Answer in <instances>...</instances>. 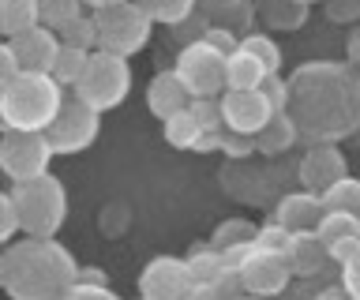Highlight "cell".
<instances>
[{
    "label": "cell",
    "instance_id": "17",
    "mask_svg": "<svg viewBox=\"0 0 360 300\" xmlns=\"http://www.w3.org/2000/svg\"><path fill=\"white\" fill-rule=\"evenodd\" d=\"M330 263H334L330 248H326V240L319 237V229H308V233H297V237H292L289 266L297 278H319Z\"/></svg>",
    "mask_w": 360,
    "mask_h": 300
},
{
    "label": "cell",
    "instance_id": "11",
    "mask_svg": "<svg viewBox=\"0 0 360 300\" xmlns=\"http://www.w3.org/2000/svg\"><path fill=\"white\" fill-rule=\"evenodd\" d=\"M191 285L195 278L188 270V259H176V255H158L139 274V296L146 300H184Z\"/></svg>",
    "mask_w": 360,
    "mask_h": 300
},
{
    "label": "cell",
    "instance_id": "37",
    "mask_svg": "<svg viewBox=\"0 0 360 300\" xmlns=\"http://www.w3.org/2000/svg\"><path fill=\"white\" fill-rule=\"evenodd\" d=\"M202 131H225V113H221V98H195L191 102Z\"/></svg>",
    "mask_w": 360,
    "mask_h": 300
},
{
    "label": "cell",
    "instance_id": "35",
    "mask_svg": "<svg viewBox=\"0 0 360 300\" xmlns=\"http://www.w3.org/2000/svg\"><path fill=\"white\" fill-rule=\"evenodd\" d=\"M240 46L248 53H255V57L266 64V72H278L281 68V49L274 46V38H270V34H244Z\"/></svg>",
    "mask_w": 360,
    "mask_h": 300
},
{
    "label": "cell",
    "instance_id": "9",
    "mask_svg": "<svg viewBox=\"0 0 360 300\" xmlns=\"http://www.w3.org/2000/svg\"><path fill=\"white\" fill-rule=\"evenodd\" d=\"M98 131H101V113L94 105H86L83 98L68 94L64 109L56 113L53 124L45 128V136H49L56 154H79L98 139Z\"/></svg>",
    "mask_w": 360,
    "mask_h": 300
},
{
    "label": "cell",
    "instance_id": "7",
    "mask_svg": "<svg viewBox=\"0 0 360 300\" xmlns=\"http://www.w3.org/2000/svg\"><path fill=\"white\" fill-rule=\"evenodd\" d=\"M225 53H218L207 38L188 41L184 49L176 53V75L188 83L191 98H221L229 91V75H225Z\"/></svg>",
    "mask_w": 360,
    "mask_h": 300
},
{
    "label": "cell",
    "instance_id": "52",
    "mask_svg": "<svg viewBox=\"0 0 360 300\" xmlns=\"http://www.w3.org/2000/svg\"><path fill=\"white\" fill-rule=\"evenodd\" d=\"M139 300H146V296H139Z\"/></svg>",
    "mask_w": 360,
    "mask_h": 300
},
{
    "label": "cell",
    "instance_id": "43",
    "mask_svg": "<svg viewBox=\"0 0 360 300\" xmlns=\"http://www.w3.org/2000/svg\"><path fill=\"white\" fill-rule=\"evenodd\" d=\"M342 285L349 289L353 300H360V244H356V252L342 263Z\"/></svg>",
    "mask_w": 360,
    "mask_h": 300
},
{
    "label": "cell",
    "instance_id": "19",
    "mask_svg": "<svg viewBox=\"0 0 360 300\" xmlns=\"http://www.w3.org/2000/svg\"><path fill=\"white\" fill-rule=\"evenodd\" d=\"M225 75H229V86L233 91H248V86H263L266 79V64L255 57V53H248L244 46L229 53V60H225Z\"/></svg>",
    "mask_w": 360,
    "mask_h": 300
},
{
    "label": "cell",
    "instance_id": "34",
    "mask_svg": "<svg viewBox=\"0 0 360 300\" xmlns=\"http://www.w3.org/2000/svg\"><path fill=\"white\" fill-rule=\"evenodd\" d=\"M292 237H297V233L285 229L278 218H270L266 226H259V240H255V244H259V248H266V252H281V255H289Z\"/></svg>",
    "mask_w": 360,
    "mask_h": 300
},
{
    "label": "cell",
    "instance_id": "44",
    "mask_svg": "<svg viewBox=\"0 0 360 300\" xmlns=\"http://www.w3.org/2000/svg\"><path fill=\"white\" fill-rule=\"evenodd\" d=\"M22 72V64L19 57L8 49V41H4V49H0V83H8V79H15V75Z\"/></svg>",
    "mask_w": 360,
    "mask_h": 300
},
{
    "label": "cell",
    "instance_id": "41",
    "mask_svg": "<svg viewBox=\"0 0 360 300\" xmlns=\"http://www.w3.org/2000/svg\"><path fill=\"white\" fill-rule=\"evenodd\" d=\"M263 94L270 98V105H274L278 113H285V109H289V79H281L278 72H270L263 79Z\"/></svg>",
    "mask_w": 360,
    "mask_h": 300
},
{
    "label": "cell",
    "instance_id": "21",
    "mask_svg": "<svg viewBox=\"0 0 360 300\" xmlns=\"http://www.w3.org/2000/svg\"><path fill=\"white\" fill-rule=\"evenodd\" d=\"M259 154H270V158H274V154H285L292 143L300 139V128L292 124V117L289 113H274L270 117V124L259 131Z\"/></svg>",
    "mask_w": 360,
    "mask_h": 300
},
{
    "label": "cell",
    "instance_id": "39",
    "mask_svg": "<svg viewBox=\"0 0 360 300\" xmlns=\"http://www.w3.org/2000/svg\"><path fill=\"white\" fill-rule=\"evenodd\" d=\"M323 12L330 23H356L360 19V0H323Z\"/></svg>",
    "mask_w": 360,
    "mask_h": 300
},
{
    "label": "cell",
    "instance_id": "18",
    "mask_svg": "<svg viewBox=\"0 0 360 300\" xmlns=\"http://www.w3.org/2000/svg\"><path fill=\"white\" fill-rule=\"evenodd\" d=\"M255 15L270 34H281V30H300L308 23V4L304 0H255Z\"/></svg>",
    "mask_w": 360,
    "mask_h": 300
},
{
    "label": "cell",
    "instance_id": "46",
    "mask_svg": "<svg viewBox=\"0 0 360 300\" xmlns=\"http://www.w3.org/2000/svg\"><path fill=\"white\" fill-rule=\"evenodd\" d=\"M311 300H353V296H349L345 285H326V289H319Z\"/></svg>",
    "mask_w": 360,
    "mask_h": 300
},
{
    "label": "cell",
    "instance_id": "25",
    "mask_svg": "<svg viewBox=\"0 0 360 300\" xmlns=\"http://www.w3.org/2000/svg\"><path fill=\"white\" fill-rule=\"evenodd\" d=\"M188 270L195 282H214V278H221L229 266H225V255L214 248V244H195V248L188 252Z\"/></svg>",
    "mask_w": 360,
    "mask_h": 300
},
{
    "label": "cell",
    "instance_id": "8",
    "mask_svg": "<svg viewBox=\"0 0 360 300\" xmlns=\"http://www.w3.org/2000/svg\"><path fill=\"white\" fill-rule=\"evenodd\" d=\"M53 143L45 131H22V128H4L0 139V169L8 181H30V176L49 173L53 162Z\"/></svg>",
    "mask_w": 360,
    "mask_h": 300
},
{
    "label": "cell",
    "instance_id": "26",
    "mask_svg": "<svg viewBox=\"0 0 360 300\" xmlns=\"http://www.w3.org/2000/svg\"><path fill=\"white\" fill-rule=\"evenodd\" d=\"M139 4L150 12L154 23H162V27H180L199 12V0H139Z\"/></svg>",
    "mask_w": 360,
    "mask_h": 300
},
{
    "label": "cell",
    "instance_id": "3",
    "mask_svg": "<svg viewBox=\"0 0 360 300\" xmlns=\"http://www.w3.org/2000/svg\"><path fill=\"white\" fill-rule=\"evenodd\" d=\"M64 86L49 72H19L0 91V120L4 128L45 131L64 109Z\"/></svg>",
    "mask_w": 360,
    "mask_h": 300
},
{
    "label": "cell",
    "instance_id": "20",
    "mask_svg": "<svg viewBox=\"0 0 360 300\" xmlns=\"http://www.w3.org/2000/svg\"><path fill=\"white\" fill-rule=\"evenodd\" d=\"M162 128H165V143H169V147H176V150H195V143L207 136L191 105L180 109V113H173L169 120H162Z\"/></svg>",
    "mask_w": 360,
    "mask_h": 300
},
{
    "label": "cell",
    "instance_id": "30",
    "mask_svg": "<svg viewBox=\"0 0 360 300\" xmlns=\"http://www.w3.org/2000/svg\"><path fill=\"white\" fill-rule=\"evenodd\" d=\"M326 210H349V214L360 218V181L356 176H342L338 184H330L323 192Z\"/></svg>",
    "mask_w": 360,
    "mask_h": 300
},
{
    "label": "cell",
    "instance_id": "12",
    "mask_svg": "<svg viewBox=\"0 0 360 300\" xmlns=\"http://www.w3.org/2000/svg\"><path fill=\"white\" fill-rule=\"evenodd\" d=\"M221 113H225V128L233 131H248V136H259L270 117L278 113L274 105H270V98L263 94V86H248V91H225L221 94Z\"/></svg>",
    "mask_w": 360,
    "mask_h": 300
},
{
    "label": "cell",
    "instance_id": "16",
    "mask_svg": "<svg viewBox=\"0 0 360 300\" xmlns=\"http://www.w3.org/2000/svg\"><path fill=\"white\" fill-rule=\"evenodd\" d=\"M195 98H191L188 83L176 75V68L169 72H158L150 83H146V109L158 117V120H169L173 113H180V109H188Z\"/></svg>",
    "mask_w": 360,
    "mask_h": 300
},
{
    "label": "cell",
    "instance_id": "51",
    "mask_svg": "<svg viewBox=\"0 0 360 300\" xmlns=\"http://www.w3.org/2000/svg\"><path fill=\"white\" fill-rule=\"evenodd\" d=\"M304 4H323V0H304Z\"/></svg>",
    "mask_w": 360,
    "mask_h": 300
},
{
    "label": "cell",
    "instance_id": "49",
    "mask_svg": "<svg viewBox=\"0 0 360 300\" xmlns=\"http://www.w3.org/2000/svg\"><path fill=\"white\" fill-rule=\"evenodd\" d=\"M90 8H105V4H120V0H86Z\"/></svg>",
    "mask_w": 360,
    "mask_h": 300
},
{
    "label": "cell",
    "instance_id": "6",
    "mask_svg": "<svg viewBox=\"0 0 360 300\" xmlns=\"http://www.w3.org/2000/svg\"><path fill=\"white\" fill-rule=\"evenodd\" d=\"M94 23H98L101 49H112L120 57L139 53L150 41V30H154V19L139 0H120V4L94 8Z\"/></svg>",
    "mask_w": 360,
    "mask_h": 300
},
{
    "label": "cell",
    "instance_id": "22",
    "mask_svg": "<svg viewBox=\"0 0 360 300\" xmlns=\"http://www.w3.org/2000/svg\"><path fill=\"white\" fill-rule=\"evenodd\" d=\"M41 23V8L38 0H0V27L4 38H15L22 30H34Z\"/></svg>",
    "mask_w": 360,
    "mask_h": 300
},
{
    "label": "cell",
    "instance_id": "48",
    "mask_svg": "<svg viewBox=\"0 0 360 300\" xmlns=\"http://www.w3.org/2000/svg\"><path fill=\"white\" fill-rule=\"evenodd\" d=\"M229 4H236V0H199V8H202V12H218V8H229Z\"/></svg>",
    "mask_w": 360,
    "mask_h": 300
},
{
    "label": "cell",
    "instance_id": "31",
    "mask_svg": "<svg viewBox=\"0 0 360 300\" xmlns=\"http://www.w3.org/2000/svg\"><path fill=\"white\" fill-rule=\"evenodd\" d=\"M210 23H218V27H229V30H236V34H248V27L255 23V4L252 0H236V4H229V8H218V12H210L207 15Z\"/></svg>",
    "mask_w": 360,
    "mask_h": 300
},
{
    "label": "cell",
    "instance_id": "27",
    "mask_svg": "<svg viewBox=\"0 0 360 300\" xmlns=\"http://www.w3.org/2000/svg\"><path fill=\"white\" fill-rule=\"evenodd\" d=\"M255 240H259V226L248 221V218H225L210 237V244L218 252H229V248H236V244H255Z\"/></svg>",
    "mask_w": 360,
    "mask_h": 300
},
{
    "label": "cell",
    "instance_id": "28",
    "mask_svg": "<svg viewBox=\"0 0 360 300\" xmlns=\"http://www.w3.org/2000/svg\"><path fill=\"white\" fill-rule=\"evenodd\" d=\"M86 60H90V53L86 49H79V46H64L60 41V53H56V60H53V79L60 83V86H75L79 83V75H83L86 68Z\"/></svg>",
    "mask_w": 360,
    "mask_h": 300
},
{
    "label": "cell",
    "instance_id": "15",
    "mask_svg": "<svg viewBox=\"0 0 360 300\" xmlns=\"http://www.w3.org/2000/svg\"><path fill=\"white\" fill-rule=\"evenodd\" d=\"M323 214H326L323 195H319V192H308V188H300V192L281 195V199H278V207H274V218H278L285 229H292V233L319 229Z\"/></svg>",
    "mask_w": 360,
    "mask_h": 300
},
{
    "label": "cell",
    "instance_id": "45",
    "mask_svg": "<svg viewBox=\"0 0 360 300\" xmlns=\"http://www.w3.org/2000/svg\"><path fill=\"white\" fill-rule=\"evenodd\" d=\"M345 60L360 72V27H353V34L345 38Z\"/></svg>",
    "mask_w": 360,
    "mask_h": 300
},
{
    "label": "cell",
    "instance_id": "50",
    "mask_svg": "<svg viewBox=\"0 0 360 300\" xmlns=\"http://www.w3.org/2000/svg\"><path fill=\"white\" fill-rule=\"evenodd\" d=\"M236 300H266V296H252V293H240Z\"/></svg>",
    "mask_w": 360,
    "mask_h": 300
},
{
    "label": "cell",
    "instance_id": "33",
    "mask_svg": "<svg viewBox=\"0 0 360 300\" xmlns=\"http://www.w3.org/2000/svg\"><path fill=\"white\" fill-rule=\"evenodd\" d=\"M38 8H41V23H45V27L64 30L72 19L83 15L86 0H38Z\"/></svg>",
    "mask_w": 360,
    "mask_h": 300
},
{
    "label": "cell",
    "instance_id": "42",
    "mask_svg": "<svg viewBox=\"0 0 360 300\" xmlns=\"http://www.w3.org/2000/svg\"><path fill=\"white\" fill-rule=\"evenodd\" d=\"M64 300H120L109 285H98V282H75L72 289L64 293Z\"/></svg>",
    "mask_w": 360,
    "mask_h": 300
},
{
    "label": "cell",
    "instance_id": "14",
    "mask_svg": "<svg viewBox=\"0 0 360 300\" xmlns=\"http://www.w3.org/2000/svg\"><path fill=\"white\" fill-rule=\"evenodd\" d=\"M8 49L19 57L22 72H53V60L60 53V34L53 27L38 23L34 30H22V34L8 38Z\"/></svg>",
    "mask_w": 360,
    "mask_h": 300
},
{
    "label": "cell",
    "instance_id": "29",
    "mask_svg": "<svg viewBox=\"0 0 360 300\" xmlns=\"http://www.w3.org/2000/svg\"><path fill=\"white\" fill-rule=\"evenodd\" d=\"M244 293L240 278H236V270H225L221 278H214V282H195L188 289L184 300H236Z\"/></svg>",
    "mask_w": 360,
    "mask_h": 300
},
{
    "label": "cell",
    "instance_id": "24",
    "mask_svg": "<svg viewBox=\"0 0 360 300\" xmlns=\"http://www.w3.org/2000/svg\"><path fill=\"white\" fill-rule=\"evenodd\" d=\"M319 237L326 240V248L342 240H360V218L349 214V210H326L319 221Z\"/></svg>",
    "mask_w": 360,
    "mask_h": 300
},
{
    "label": "cell",
    "instance_id": "36",
    "mask_svg": "<svg viewBox=\"0 0 360 300\" xmlns=\"http://www.w3.org/2000/svg\"><path fill=\"white\" fill-rule=\"evenodd\" d=\"M221 154L225 158H252V154H259V139L255 136H248V131H233V128H225L221 131Z\"/></svg>",
    "mask_w": 360,
    "mask_h": 300
},
{
    "label": "cell",
    "instance_id": "38",
    "mask_svg": "<svg viewBox=\"0 0 360 300\" xmlns=\"http://www.w3.org/2000/svg\"><path fill=\"white\" fill-rule=\"evenodd\" d=\"M22 233V221H19V207H15V199L8 195H0V240L11 244Z\"/></svg>",
    "mask_w": 360,
    "mask_h": 300
},
{
    "label": "cell",
    "instance_id": "1",
    "mask_svg": "<svg viewBox=\"0 0 360 300\" xmlns=\"http://www.w3.org/2000/svg\"><path fill=\"white\" fill-rule=\"evenodd\" d=\"M292 124L308 143H342L360 131V72L353 64L311 60L289 75Z\"/></svg>",
    "mask_w": 360,
    "mask_h": 300
},
{
    "label": "cell",
    "instance_id": "40",
    "mask_svg": "<svg viewBox=\"0 0 360 300\" xmlns=\"http://www.w3.org/2000/svg\"><path fill=\"white\" fill-rule=\"evenodd\" d=\"M202 38H207L210 46L218 49V53H225V57L240 49V34H236V30H229V27H218V23H210V27H207V34H202Z\"/></svg>",
    "mask_w": 360,
    "mask_h": 300
},
{
    "label": "cell",
    "instance_id": "5",
    "mask_svg": "<svg viewBox=\"0 0 360 300\" xmlns=\"http://www.w3.org/2000/svg\"><path fill=\"white\" fill-rule=\"evenodd\" d=\"M128 91H131V64H128V57H120V53H112V49L90 53L83 75H79V83L72 86V94L83 98L86 105H94L98 113L117 109L124 98H128Z\"/></svg>",
    "mask_w": 360,
    "mask_h": 300
},
{
    "label": "cell",
    "instance_id": "2",
    "mask_svg": "<svg viewBox=\"0 0 360 300\" xmlns=\"http://www.w3.org/2000/svg\"><path fill=\"white\" fill-rule=\"evenodd\" d=\"M79 282V263L56 237H19L4 248L0 285L8 300H64Z\"/></svg>",
    "mask_w": 360,
    "mask_h": 300
},
{
    "label": "cell",
    "instance_id": "13",
    "mask_svg": "<svg viewBox=\"0 0 360 300\" xmlns=\"http://www.w3.org/2000/svg\"><path fill=\"white\" fill-rule=\"evenodd\" d=\"M297 176H300V184L308 188V192L323 195L330 184H338L342 176H349L345 154L338 150V143H311V147L304 150L300 165H297Z\"/></svg>",
    "mask_w": 360,
    "mask_h": 300
},
{
    "label": "cell",
    "instance_id": "23",
    "mask_svg": "<svg viewBox=\"0 0 360 300\" xmlns=\"http://www.w3.org/2000/svg\"><path fill=\"white\" fill-rule=\"evenodd\" d=\"M221 181H225V192L233 199H244V203H259V199L266 195V184H263V173H252L248 169V158H244V173L236 176L233 162L221 169Z\"/></svg>",
    "mask_w": 360,
    "mask_h": 300
},
{
    "label": "cell",
    "instance_id": "4",
    "mask_svg": "<svg viewBox=\"0 0 360 300\" xmlns=\"http://www.w3.org/2000/svg\"><path fill=\"white\" fill-rule=\"evenodd\" d=\"M11 199L19 207L22 237H56L68 221V192L53 173L11 181Z\"/></svg>",
    "mask_w": 360,
    "mask_h": 300
},
{
    "label": "cell",
    "instance_id": "47",
    "mask_svg": "<svg viewBox=\"0 0 360 300\" xmlns=\"http://www.w3.org/2000/svg\"><path fill=\"white\" fill-rule=\"evenodd\" d=\"M79 282H98V285H105V270H98V266H86V270H79Z\"/></svg>",
    "mask_w": 360,
    "mask_h": 300
},
{
    "label": "cell",
    "instance_id": "32",
    "mask_svg": "<svg viewBox=\"0 0 360 300\" xmlns=\"http://www.w3.org/2000/svg\"><path fill=\"white\" fill-rule=\"evenodd\" d=\"M60 34L64 46H79V49H86V53H94L101 49V38H98V23H94V15H79L72 19L64 30H56Z\"/></svg>",
    "mask_w": 360,
    "mask_h": 300
},
{
    "label": "cell",
    "instance_id": "10",
    "mask_svg": "<svg viewBox=\"0 0 360 300\" xmlns=\"http://www.w3.org/2000/svg\"><path fill=\"white\" fill-rule=\"evenodd\" d=\"M236 278H240V285H244V293H252V296H266V300H274L281 296L289 289V282L297 274H292V266H289V255H281V252H266V248H252V255L236 266Z\"/></svg>",
    "mask_w": 360,
    "mask_h": 300
}]
</instances>
